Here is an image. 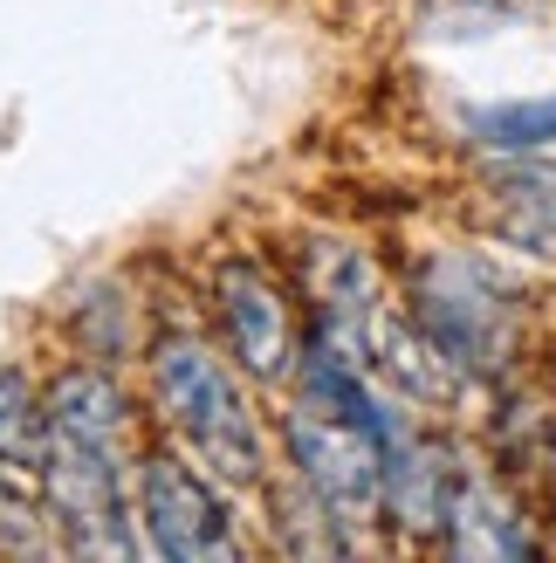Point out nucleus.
<instances>
[{"mask_svg":"<svg viewBox=\"0 0 556 563\" xmlns=\"http://www.w3.org/2000/svg\"><path fill=\"white\" fill-rule=\"evenodd\" d=\"M152 391L165 419H173V433L192 446V461H200L213 482L227 488H255L262 482V427H255V406L241 399L234 372L220 364L200 336L186 330H165L152 344Z\"/></svg>","mask_w":556,"mask_h":563,"instance_id":"obj_1","label":"nucleus"},{"mask_svg":"<svg viewBox=\"0 0 556 563\" xmlns=\"http://www.w3.org/2000/svg\"><path fill=\"white\" fill-rule=\"evenodd\" d=\"M42 495H48V516L63 522V543L76 556H137L131 495H124V446L118 440L48 427Z\"/></svg>","mask_w":556,"mask_h":563,"instance_id":"obj_2","label":"nucleus"},{"mask_svg":"<svg viewBox=\"0 0 556 563\" xmlns=\"http://www.w3.org/2000/svg\"><path fill=\"white\" fill-rule=\"evenodd\" d=\"M420 330L460 364V372H481V364H502L509 336H515V309L502 296V282L481 262L440 255L420 275Z\"/></svg>","mask_w":556,"mask_h":563,"instance_id":"obj_3","label":"nucleus"},{"mask_svg":"<svg viewBox=\"0 0 556 563\" xmlns=\"http://www.w3.org/2000/svg\"><path fill=\"white\" fill-rule=\"evenodd\" d=\"M137 522H145V550L152 556H173V563L241 556L227 501L213 495L207 467H186L173 454H145V461H137Z\"/></svg>","mask_w":556,"mask_h":563,"instance_id":"obj_4","label":"nucleus"},{"mask_svg":"<svg viewBox=\"0 0 556 563\" xmlns=\"http://www.w3.org/2000/svg\"><path fill=\"white\" fill-rule=\"evenodd\" d=\"M213 302H220V323H227V344L255 378H282L289 372V302L282 289L255 268V262H227L213 282Z\"/></svg>","mask_w":556,"mask_h":563,"instance_id":"obj_5","label":"nucleus"},{"mask_svg":"<svg viewBox=\"0 0 556 563\" xmlns=\"http://www.w3.org/2000/svg\"><path fill=\"white\" fill-rule=\"evenodd\" d=\"M447 550L454 556H530L536 537L522 529V516L502 501L494 482H454L447 501Z\"/></svg>","mask_w":556,"mask_h":563,"instance_id":"obj_6","label":"nucleus"},{"mask_svg":"<svg viewBox=\"0 0 556 563\" xmlns=\"http://www.w3.org/2000/svg\"><path fill=\"white\" fill-rule=\"evenodd\" d=\"M42 461H48V406L27 385V372L0 364V467L14 482H42Z\"/></svg>","mask_w":556,"mask_h":563,"instance_id":"obj_7","label":"nucleus"},{"mask_svg":"<svg viewBox=\"0 0 556 563\" xmlns=\"http://www.w3.org/2000/svg\"><path fill=\"white\" fill-rule=\"evenodd\" d=\"M494 207H502V228L522 247L556 255V165H509V173H494Z\"/></svg>","mask_w":556,"mask_h":563,"instance_id":"obj_8","label":"nucleus"},{"mask_svg":"<svg viewBox=\"0 0 556 563\" xmlns=\"http://www.w3.org/2000/svg\"><path fill=\"white\" fill-rule=\"evenodd\" d=\"M475 131L488 145H536V137H556V97L549 103H502V110H481Z\"/></svg>","mask_w":556,"mask_h":563,"instance_id":"obj_9","label":"nucleus"},{"mask_svg":"<svg viewBox=\"0 0 556 563\" xmlns=\"http://www.w3.org/2000/svg\"><path fill=\"white\" fill-rule=\"evenodd\" d=\"M0 550L8 556H48L55 543L42 537V516L27 509V495L14 488V474L0 467Z\"/></svg>","mask_w":556,"mask_h":563,"instance_id":"obj_10","label":"nucleus"}]
</instances>
